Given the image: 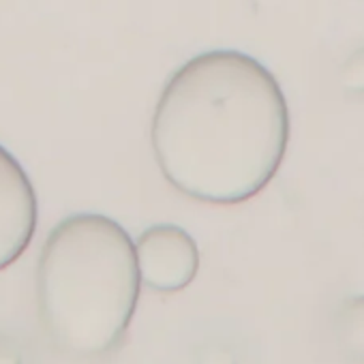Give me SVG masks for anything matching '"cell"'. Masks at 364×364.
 <instances>
[{
	"instance_id": "cell-1",
	"label": "cell",
	"mask_w": 364,
	"mask_h": 364,
	"mask_svg": "<svg viewBox=\"0 0 364 364\" xmlns=\"http://www.w3.org/2000/svg\"><path fill=\"white\" fill-rule=\"evenodd\" d=\"M150 141L176 191L204 204H240L266 189L283 163L287 101L277 77L253 56L204 52L165 82Z\"/></svg>"
},
{
	"instance_id": "cell-2",
	"label": "cell",
	"mask_w": 364,
	"mask_h": 364,
	"mask_svg": "<svg viewBox=\"0 0 364 364\" xmlns=\"http://www.w3.org/2000/svg\"><path fill=\"white\" fill-rule=\"evenodd\" d=\"M135 245L97 213L63 219L37 264V309L48 341L65 355L92 360L124 338L139 300Z\"/></svg>"
},
{
	"instance_id": "cell-4",
	"label": "cell",
	"mask_w": 364,
	"mask_h": 364,
	"mask_svg": "<svg viewBox=\"0 0 364 364\" xmlns=\"http://www.w3.org/2000/svg\"><path fill=\"white\" fill-rule=\"evenodd\" d=\"M37 193L20 161L0 144V270L11 266L37 230Z\"/></svg>"
},
{
	"instance_id": "cell-5",
	"label": "cell",
	"mask_w": 364,
	"mask_h": 364,
	"mask_svg": "<svg viewBox=\"0 0 364 364\" xmlns=\"http://www.w3.org/2000/svg\"><path fill=\"white\" fill-rule=\"evenodd\" d=\"M334 334L341 351L364 362V294L345 300L334 317Z\"/></svg>"
},
{
	"instance_id": "cell-6",
	"label": "cell",
	"mask_w": 364,
	"mask_h": 364,
	"mask_svg": "<svg viewBox=\"0 0 364 364\" xmlns=\"http://www.w3.org/2000/svg\"><path fill=\"white\" fill-rule=\"evenodd\" d=\"M341 86L349 95H364V46L345 60L341 69Z\"/></svg>"
},
{
	"instance_id": "cell-3",
	"label": "cell",
	"mask_w": 364,
	"mask_h": 364,
	"mask_svg": "<svg viewBox=\"0 0 364 364\" xmlns=\"http://www.w3.org/2000/svg\"><path fill=\"white\" fill-rule=\"evenodd\" d=\"M139 279L154 291L185 289L200 270V251L193 236L171 223L146 228L135 247Z\"/></svg>"
}]
</instances>
